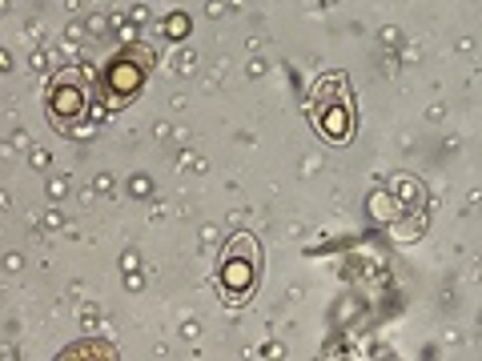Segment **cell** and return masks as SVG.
<instances>
[{
    "mask_svg": "<svg viewBox=\"0 0 482 361\" xmlns=\"http://www.w3.org/2000/svg\"><path fill=\"white\" fill-rule=\"evenodd\" d=\"M253 277H257V253H253V241L245 245V257H237V241L229 245V257L221 261V293L229 301H241L249 289H253Z\"/></svg>",
    "mask_w": 482,
    "mask_h": 361,
    "instance_id": "cell-1",
    "label": "cell"
},
{
    "mask_svg": "<svg viewBox=\"0 0 482 361\" xmlns=\"http://www.w3.org/2000/svg\"><path fill=\"white\" fill-rule=\"evenodd\" d=\"M48 108H52V120H56V125H77V120H80V112H84V88H80L77 72L56 76Z\"/></svg>",
    "mask_w": 482,
    "mask_h": 361,
    "instance_id": "cell-2",
    "label": "cell"
},
{
    "mask_svg": "<svg viewBox=\"0 0 482 361\" xmlns=\"http://www.w3.org/2000/svg\"><path fill=\"white\" fill-rule=\"evenodd\" d=\"M149 65H133V56H120V60H113L109 65V72H105V80H109V93L113 97H133L137 88H141V72H145Z\"/></svg>",
    "mask_w": 482,
    "mask_h": 361,
    "instance_id": "cell-3",
    "label": "cell"
},
{
    "mask_svg": "<svg viewBox=\"0 0 482 361\" xmlns=\"http://www.w3.org/2000/svg\"><path fill=\"white\" fill-rule=\"evenodd\" d=\"M65 193H69V180H52L48 185V201H60Z\"/></svg>",
    "mask_w": 482,
    "mask_h": 361,
    "instance_id": "cell-4",
    "label": "cell"
},
{
    "mask_svg": "<svg viewBox=\"0 0 482 361\" xmlns=\"http://www.w3.org/2000/svg\"><path fill=\"white\" fill-rule=\"evenodd\" d=\"M193 65H197V56H193V52H181V56H177V69H181V72H189Z\"/></svg>",
    "mask_w": 482,
    "mask_h": 361,
    "instance_id": "cell-5",
    "label": "cell"
},
{
    "mask_svg": "<svg viewBox=\"0 0 482 361\" xmlns=\"http://www.w3.org/2000/svg\"><path fill=\"white\" fill-rule=\"evenodd\" d=\"M169 28H173L169 36H185V16H173V20H169Z\"/></svg>",
    "mask_w": 482,
    "mask_h": 361,
    "instance_id": "cell-6",
    "label": "cell"
},
{
    "mask_svg": "<svg viewBox=\"0 0 482 361\" xmlns=\"http://www.w3.org/2000/svg\"><path fill=\"white\" fill-rule=\"evenodd\" d=\"M28 161H33L37 169H44L48 165V153H44V148H33V157H28Z\"/></svg>",
    "mask_w": 482,
    "mask_h": 361,
    "instance_id": "cell-7",
    "label": "cell"
},
{
    "mask_svg": "<svg viewBox=\"0 0 482 361\" xmlns=\"http://www.w3.org/2000/svg\"><path fill=\"white\" fill-rule=\"evenodd\" d=\"M133 189H137L133 197H149V180H145V177H137V180H133Z\"/></svg>",
    "mask_w": 482,
    "mask_h": 361,
    "instance_id": "cell-8",
    "label": "cell"
},
{
    "mask_svg": "<svg viewBox=\"0 0 482 361\" xmlns=\"http://www.w3.org/2000/svg\"><path fill=\"white\" fill-rule=\"evenodd\" d=\"M8 69V52H0V72H4Z\"/></svg>",
    "mask_w": 482,
    "mask_h": 361,
    "instance_id": "cell-9",
    "label": "cell"
},
{
    "mask_svg": "<svg viewBox=\"0 0 482 361\" xmlns=\"http://www.w3.org/2000/svg\"><path fill=\"white\" fill-rule=\"evenodd\" d=\"M4 8H12V0H0V12H4Z\"/></svg>",
    "mask_w": 482,
    "mask_h": 361,
    "instance_id": "cell-10",
    "label": "cell"
}]
</instances>
